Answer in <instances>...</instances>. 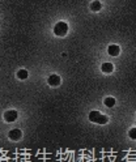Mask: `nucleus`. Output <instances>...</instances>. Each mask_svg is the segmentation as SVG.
<instances>
[{
  "label": "nucleus",
  "mask_w": 136,
  "mask_h": 162,
  "mask_svg": "<svg viewBox=\"0 0 136 162\" xmlns=\"http://www.w3.org/2000/svg\"><path fill=\"white\" fill-rule=\"evenodd\" d=\"M89 120L93 122V123H97V124H106L109 122V118L104 114H101L100 111H90Z\"/></svg>",
  "instance_id": "nucleus-1"
},
{
  "label": "nucleus",
  "mask_w": 136,
  "mask_h": 162,
  "mask_svg": "<svg viewBox=\"0 0 136 162\" xmlns=\"http://www.w3.org/2000/svg\"><path fill=\"white\" fill-rule=\"evenodd\" d=\"M67 32H68L67 22L60 21V22H58L56 25L54 26V34H55V36H58V37H64L66 34H67Z\"/></svg>",
  "instance_id": "nucleus-2"
},
{
  "label": "nucleus",
  "mask_w": 136,
  "mask_h": 162,
  "mask_svg": "<svg viewBox=\"0 0 136 162\" xmlns=\"http://www.w3.org/2000/svg\"><path fill=\"white\" fill-rule=\"evenodd\" d=\"M4 119L8 123H12L17 119V111L16 110H9V111H6V114H4Z\"/></svg>",
  "instance_id": "nucleus-3"
},
{
  "label": "nucleus",
  "mask_w": 136,
  "mask_h": 162,
  "mask_svg": "<svg viewBox=\"0 0 136 162\" xmlns=\"http://www.w3.org/2000/svg\"><path fill=\"white\" fill-rule=\"evenodd\" d=\"M47 82L50 86H59L60 85V77L58 75H51V76H48Z\"/></svg>",
  "instance_id": "nucleus-4"
},
{
  "label": "nucleus",
  "mask_w": 136,
  "mask_h": 162,
  "mask_svg": "<svg viewBox=\"0 0 136 162\" xmlns=\"http://www.w3.org/2000/svg\"><path fill=\"white\" fill-rule=\"evenodd\" d=\"M9 139L13 140V141H17V140H20L21 139V136H22V132L20 130H12V131H9Z\"/></svg>",
  "instance_id": "nucleus-5"
},
{
  "label": "nucleus",
  "mask_w": 136,
  "mask_h": 162,
  "mask_svg": "<svg viewBox=\"0 0 136 162\" xmlns=\"http://www.w3.org/2000/svg\"><path fill=\"white\" fill-rule=\"evenodd\" d=\"M108 52L111 56H118L119 52H120V47L118 45H110L109 48H108Z\"/></svg>",
  "instance_id": "nucleus-6"
},
{
  "label": "nucleus",
  "mask_w": 136,
  "mask_h": 162,
  "mask_svg": "<svg viewBox=\"0 0 136 162\" xmlns=\"http://www.w3.org/2000/svg\"><path fill=\"white\" fill-rule=\"evenodd\" d=\"M101 70H102V72H105V73H111L113 70H114V66L111 64V63H102Z\"/></svg>",
  "instance_id": "nucleus-7"
},
{
  "label": "nucleus",
  "mask_w": 136,
  "mask_h": 162,
  "mask_svg": "<svg viewBox=\"0 0 136 162\" xmlns=\"http://www.w3.org/2000/svg\"><path fill=\"white\" fill-rule=\"evenodd\" d=\"M104 104H105L106 107H114L115 106V100L113 97H108V98H105Z\"/></svg>",
  "instance_id": "nucleus-8"
},
{
  "label": "nucleus",
  "mask_w": 136,
  "mask_h": 162,
  "mask_svg": "<svg viewBox=\"0 0 136 162\" xmlns=\"http://www.w3.org/2000/svg\"><path fill=\"white\" fill-rule=\"evenodd\" d=\"M101 8H102V6H101L100 2H92V3H90V9H92L93 12L101 11Z\"/></svg>",
  "instance_id": "nucleus-9"
},
{
  "label": "nucleus",
  "mask_w": 136,
  "mask_h": 162,
  "mask_svg": "<svg viewBox=\"0 0 136 162\" xmlns=\"http://www.w3.org/2000/svg\"><path fill=\"white\" fill-rule=\"evenodd\" d=\"M28 76H29V73L26 70H20L17 72V77L20 78V80H25V78H28Z\"/></svg>",
  "instance_id": "nucleus-10"
},
{
  "label": "nucleus",
  "mask_w": 136,
  "mask_h": 162,
  "mask_svg": "<svg viewBox=\"0 0 136 162\" xmlns=\"http://www.w3.org/2000/svg\"><path fill=\"white\" fill-rule=\"evenodd\" d=\"M128 136H130L132 140H136V128H131L130 132H128Z\"/></svg>",
  "instance_id": "nucleus-11"
}]
</instances>
